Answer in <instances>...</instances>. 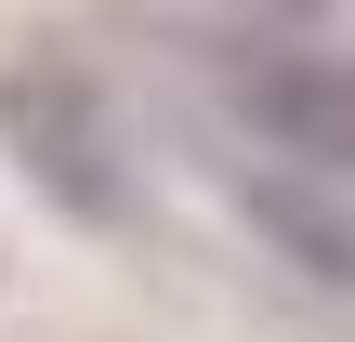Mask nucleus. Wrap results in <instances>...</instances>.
<instances>
[{
    "instance_id": "nucleus-3",
    "label": "nucleus",
    "mask_w": 355,
    "mask_h": 342,
    "mask_svg": "<svg viewBox=\"0 0 355 342\" xmlns=\"http://www.w3.org/2000/svg\"><path fill=\"white\" fill-rule=\"evenodd\" d=\"M250 224L303 264V277H329V290H355V198L343 185H303V171H250Z\"/></svg>"
},
{
    "instance_id": "nucleus-1",
    "label": "nucleus",
    "mask_w": 355,
    "mask_h": 342,
    "mask_svg": "<svg viewBox=\"0 0 355 342\" xmlns=\"http://www.w3.org/2000/svg\"><path fill=\"white\" fill-rule=\"evenodd\" d=\"M0 145L26 158V185L66 211V224H119L132 171H119V119H105V79L79 66H0Z\"/></svg>"
},
{
    "instance_id": "nucleus-2",
    "label": "nucleus",
    "mask_w": 355,
    "mask_h": 342,
    "mask_svg": "<svg viewBox=\"0 0 355 342\" xmlns=\"http://www.w3.org/2000/svg\"><path fill=\"white\" fill-rule=\"evenodd\" d=\"M224 92H237V119L277 145V171L355 198V66L343 53H316V40H250V53L224 66Z\"/></svg>"
}]
</instances>
